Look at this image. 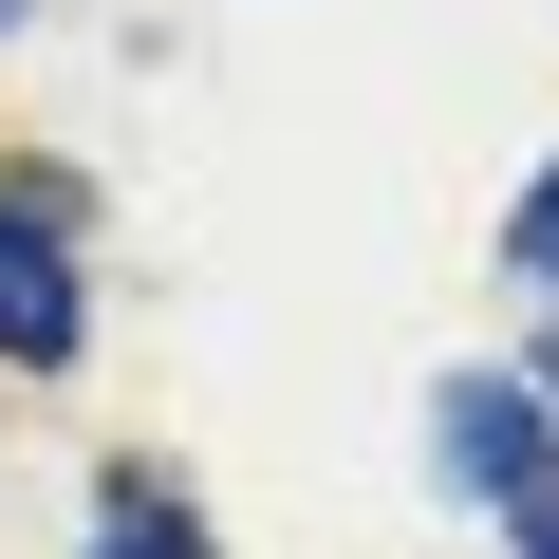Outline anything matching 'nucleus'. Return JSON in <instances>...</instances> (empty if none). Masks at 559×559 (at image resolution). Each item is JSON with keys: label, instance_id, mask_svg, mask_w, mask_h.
<instances>
[{"label": "nucleus", "instance_id": "f03ea898", "mask_svg": "<svg viewBox=\"0 0 559 559\" xmlns=\"http://www.w3.org/2000/svg\"><path fill=\"white\" fill-rule=\"evenodd\" d=\"M448 466H466L485 503H540V411H522L503 373H448Z\"/></svg>", "mask_w": 559, "mask_h": 559}, {"label": "nucleus", "instance_id": "7ed1b4c3", "mask_svg": "<svg viewBox=\"0 0 559 559\" xmlns=\"http://www.w3.org/2000/svg\"><path fill=\"white\" fill-rule=\"evenodd\" d=\"M94 559H187V522H168V503H112V522H94Z\"/></svg>", "mask_w": 559, "mask_h": 559}, {"label": "nucleus", "instance_id": "39448f33", "mask_svg": "<svg viewBox=\"0 0 559 559\" xmlns=\"http://www.w3.org/2000/svg\"><path fill=\"white\" fill-rule=\"evenodd\" d=\"M540 559H559V503H540Z\"/></svg>", "mask_w": 559, "mask_h": 559}, {"label": "nucleus", "instance_id": "20e7f679", "mask_svg": "<svg viewBox=\"0 0 559 559\" xmlns=\"http://www.w3.org/2000/svg\"><path fill=\"white\" fill-rule=\"evenodd\" d=\"M522 280H559V168H540V205H522Z\"/></svg>", "mask_w": 559, "mask_h": 559}, {"label": "nucleus", "instance_id": "f257e3e1", "mask_svg": "<svg viewBox=\"0 0 559 559\" xmlns=\"http://www.w3.org/2000/svg\"><path fill=\"white\" fill-rule=\"evenodd\" d=\"M0 355H20V373H57V355H75V261H57V224H38V205H0Z\"/></svg>", "mask_w": 559, "mask_h": 559}]
</instances>
